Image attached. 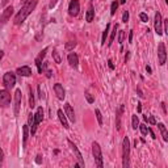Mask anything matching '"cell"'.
Returning <instances> with one entry per match:
<instances>
[{"instance_id":"obj_24","label":"cell","mask_w":168,"mask_h":168,"mask_svg":"<svg viewBox=\"0 0 168 168\" xmlns=\"http://www.w3.org/2000/svg\"><path fill=\"white\" fill-rule=\"evenodd\" d=\"M117 28H118V25H117V24L113 26V32H112V34H110V39H109V42H108V46H110V45H112V43H113V41H114V38H116Z\"/></svg>"},{"instance_id":"obj_34","label":"cell","mask_w":168,"mask_h":168,"mask_svg":"<svg viewBox=\"0 0 168 168\" xmlns=\"http://www.w3.org/2000/svg\"><path fill=\"white\" fill-rule=\"evenodd\" d=\"M127 21H129V12L125 11V12H123V15H122V23L126 24Z\"/></svg>"},{"instance_id":"obj_46","label":"cell","mask_w":168,"mask_h":168,"mask_svg":"<svg viewBox=\"0 0 168 168\" xmlns=\"http://www.w3.org/2000/svg\"><path fill=\"white\" fill-rule=\"evenodd\" d=\"M8 2H9V0H2V5H3V7H5V4H7Z\"/></svg>"},{"instance_id":"obj_21","label":"cell","mask_w":168,"mask_h":168,"mask_svg":"<svg viewBox=\"0 0 168 168\" xmlns=\"http://www.w3.org/2000/svg\"><path fill=\"white\" fill-rule=\"evenodd\" d=\"M29 125H24L23 126V133H24V137H23V147L25 148L26 142H28V138H29Z\"/></svg>"},{"instance_id":"obj_2","label":"cell","mask_w":168,"mask_h":168,"mask_svg":"<svg viewBox=\"0 0 168 168\" xmlns=\"http://www.w3.org/2000/svg\"><path fill=\"white\" fill-rule=\"evenodd\" d=\"M122 167H130V141L127 137H125L122 141Z\"/></svg>"},{"instance_id":"obj_20","label":"cell","mask_w":168,"mask_h":168,"mask_svg":"<svg viewBox=\"0 0 168 168\" xmlns=\"http://www.w3.org/2000/svg\"><path fill=\"white\" fill-rule=\"evenodd\" d=\"M158 127H159V130H160V133H162L163 139H164L166 142H168V130H167V127L164 126V123L159 122V123H158Z\"/></svg>"},{"instance_id":"obj_4","label":"cell","mask_w":168,"mask_h":168,"mask_svg":"<svg viewBox=\"0 0 168 168\" xmlns=\"http://www.w3.org/2000/svg\"><path fill=\"white\" fill-rule=\"evenodd\" d=\"M16 84V76L13 72H7L4 74L3 76V86L4 88H7V89H12L13 87H15Z\"/></svg>"},{"instance_id":"obj_1","label":"cell","mask_w":168,"mask_h":168,"mask_svg":"<svg viewBox=\"0 0 168 168\" xmlns=\"http://www.w3.org/2000/svg\"><path fill=\"white\" fill-rule=\"evenodd\" d=\"M37 3H38V0H28V2L24 4V7L20 9V12L16 15V17H15V24H16V25H21V24H23L26 17H28L30 13L34 11V8H36V5H37Z\"/></svg>"},{"instance_id":"obj_6","label":"cell","mask_w":168,"mask_h":168,"mask_svg":"<svg viewBox=\"0 0 168 168\" xmlns=\"http://www.w3.org/2000/svg\"><path fill=\"white\" fill-rule=\"evenodd\" d=\"M9 104H11V95L7 91V88H4V89L0 91V105L3 108H7Z\"/></svg>"},{"instance_id":"obj_19","label":"cell","mask_w":168,"mask_h":168,"mask_svg":"<svg viewBox=\"0 0 168 168\" xmlns=\"http://www.w3.org/2000/svg\"><path fill=\"white\" fill-rule=\"evenodd\" d=\"M34 122H36V120H34V114L33 113H30L29 116H28V125L30 127V134L34 135L36 134V126H34Z\"/></svg>"},{"instance_id":"obj_49","label":"cell","mask_w":168,"mask_h":168,"mask_svg":"<svg viewBox=\"0 0 168 168\" xmlns=\"http://www.w3.org/2000/svg\"><path fill=\"white\" fill-rule=\"evenodd\" d=\"M120 3H121V4H125V3H126V0H120Z\"/></svg>"},{"instance_id":"obj_22","label":"cell","mask_w":168,"mask_h":168,"mask_svg":"<svg viewBox=\"0 0 168 168\" xmlns=\"http://www.w3.org/2000/svg\"><path fill=\"white\" fill-rule=\"evenodd\" d=\"M122 113H123V105H121L117 110V122H116V126H117V130H121V117H122Z\"/></svg>"},{"instance_id":"obj_7","label":"cell","mask_w":168,"mask_h":168,"mask_svg":"<svg viewBox=\"0 0 168 168\" xmlns=\"http://www.w3.org/2000/svg\"><path fill=\"white\" fill-rule=\"evenodd\" d=\"M154 26H155V32L158 36H162L163 34V19L159 12L155 15V19H154Z\"/></svg>"},{"instance_id":"obj_32","label":"cell","mask_w":168,"mask_h":168,"mask_svg":"<svg viewBox=\"0 0 168 168\" xmlns=\"http://www.w3.org/2000/svg\"><path fill=\"white\" fill-rule=\"evenodd\" d=\"M139 129H141V133H142V135H147V133H148V127L146 126L144 123L139 125Z\"/></svg>"},{"instance_id":"obj_33","label":"cell","mask_w":168,"mask_h":168,"mask_svg":"<svg viewBox=\"0 0 168 168\" xmlns=\"http://www.w3.org/2000/svg\"><path fill=\"white\" fill-rule=\"evenodd\" d=\"M75 46H76V42H75V41H70V42L66 43V50H72Z\"/></svg>"},{"instance_id":"obj_28","label":"cell","mask_w":168,"mask_h":168,"mask_svg":"<svg viewBox=\"0 0 168 168\" xmlns=\"http://www.w3.org/2000/svg\"><path fill=\"white\" fill-rule=\"evenodd\" d=\"M117 8H118V3H117V2H113V3H112V5H110V15H112V16L116 15Z\"/></svg>"},{"instance_id":"obj_51","label":"cell","mask_w":168,"mask_h":168,"mask_svg":"<svg viewBox=\"0 0 168 168\" xmlns=\"http://www.w3.org/2000/svg\"><path fill=\"white\" fill-rule=\"evenodd\" d=\"M166 3H167V5H168V0H166Z\"/></svg>"},{"instance_id":"obj_3","label":"cell","mask_w":168,"mask_h":168,"mask_svg":"<svg viewBox=\"0 0 168 168\" xmlns=\"http://www.w3.org/2000/svg\"><path fill=\"white\" fill-rule=\"evenodd\" d=\"M92 154H93V158H95V162H96V166L97 167H103V154H101V147L97 142L92 143Z\"/></svg>"},{"instance_id":"obj_47","label":"cell","mask_w":168,"mask_h":168,"mask_svg":"<svg viewBox=\"0 0 168 168\" xmlns=\"http://www.w3.org/2000/svg\"><path fill=\"white\" fill-rule=\"evenodd\" d=\"M146 71L150 74V72H151V67H150V66H146Z\"/></svg>"},{"instance_id":"obj_8","label":"cell","mask_w":168,"mask_h":168,"mask_svg":"<svg viewBox=\"0 0 168 168\" xmlns=\"http://www.w3.org/2000/svg\"><path fill=\"white\" fill-rule=\"evenodd\" d=\"M79 11H80V3H79V0H71L70 4H68L70 16H78Z\"/></svg>"},{"instance_id":"obj_38","label":"cell","mask_w":168,"mask_h":168,"mask_svg":"<svg viewBox=\"0 0 168 168\" xmlns=\"http://www.w3.org/2000/svg\"><path fill=\"white\" fill-rule=\"evenodd\" d=\"M163 23H164V30H163V32H164L167 36H168V19H166L164 21H163Z\"/></svg>"},{"instance_id":"obj_26","label":"cell","mask_w":168,"mask_h":168,"mask_svg":"<svg viewBox=\"0 0 168 168\" xmlns=\"http://www.w3.org/2000/svg\"><path fill=\"white\" fill-rule=\"evenodd\" d=\"M109 29H110V24H108V25H107V28H105L104 33H103V39H101V45H105V42H107V37H108Z\"/></svg>"},{"instance_id":"obj_50","label":"cell","mask_w":168,"mask_h":168,"mask_svg":"<svg viewBox=\"0 0 168 168\" xmlns=\"http://www.w3.org/2000/svg\"><path fill=\"white\" fill-rule=\"evenodd\" d=\"M23 2H24V3H26V2H28V0H23Z\"/></svg>"},{"instance_id":"obj_16","label":"cell","mask_w":168,"mask_h":168,"mask_svg":"<svg viewBox=\"0 0 168 168\" xmlns=\"http://www.w3.org/2000/svg\"><path fill=\"white\" fill-rule=\"evenodd\" d=\"M34 120H36V122H34V126H36V129H37V126L43 121V109H42V107H39L37 109L36 114H34Z\"/></svg>"},{"instance_id":"obj_27","label":"cell","mask_w":168,"mask_h":168,"mask_svg":"<svg viewBox=\"0 0 168 168\" xmlns=\"http://www.w3.org/2000/svg\"><path fill=\"white\" fill-rule=\"evenodd\" d=\"M29 107L30 108H34L36 107V101H34V95H33V92L30 91V93H29Z\"/></svg>"},{"instance_id":"obj_18","label":"cell","mask_w":168,"mask_h":168,"mask_svg":"<svg viewBox=\"0 0 168 168\" xmlns=\"http://www.w3.org/2000/svg\"><path fill=\"white\" fill-rule=\"evenodd\" d=\"M16 72L19 74L20 76H30V75H32V68H30L29 66H23V67L17 68Z\"/></svg>"},{"instance_id":"obj_36","label":"cell","mask_w":168,"mask_h":168,"mask_svg":"<svg viewBox=\"0 0 168 168\" xmlns=\"http://www.w3.org/2000/svg\"><path fill=\"white\" fill-rule=\"evenodd\" d=\"M123 38H125V30H120V37H118V42L122 43Z\"/></svg>"},{"instance_id":"obj_23","label":"cell","mask_w":168,"mask_h":168,"mask_svg":"<svg viewBox=\"0 0 168 168\" xmlns=\"http://www.w3.org/2000/svg\"><path fill=\"white\" fill-rule=\"evenodd\" d=\"M93 17H95V11H93V7H92V4H91L89 8H88V11H87L86 20L88 23H92V21H93Z\"/></svg>"},{"instance_id":"obj_25","label":"cell","mask_w":168,"mask_h":168,"mask_svg":"<svg viewBox=\"0 0 168 168\" xmlns=\"http://www.w3.org/2000/svg\"><path fill=\"white\" fill-rule=\"evenodd\" d=\"M131 125H133V129H137V127H139V120H138V116H137V114H133V117H131Z\"/></svg>"},{"instance_id":"obj_43","label":"cell","mask_w":168,"mask_h":168,"mask_svg":"<svg viewBox=\"0 0 168 168\" xmlns=\"http://www.w3.org/2000/svg\"><path fill=\"white\" fill-rule=\"evenodd\" d=\"M53 76V71H51V70H47V71H46V78H51Z\"/></svg>"},{"instance_id":"obj_5","label":"cell","mask_w":168,"mask_h":168,"mask_svg":"<svg viewBox=\"0 0 168 168\" xmlns=\"http://www.w3.org/2000/svg\"><path fill=\"white\" fill-rule=\"evenodd\" d=\"M158 59H159V64L163 66L166 64V60H167V51H166V46L164 43L160 42L158 46Z\"/></svg>"},{"instance_id":"obj_40","label":"cell","mask_w":168,"mask_h":168,"mask_svg":"<svg viewBox=\"0 0 168 168\" xmlns=\"http://www.w3.org/2000/svg\"><path fill=\"white\" fill-rule=\"evenodd\" d=\"M148 122L152 123V125H155L156 121H155V118H154V116H150V117H148Z\"/></svg>"},{"instance_id":"obj_10","label":"cell","mask_w":168,"mask_h":168,"mask_svg":"<svg viewBox=\"0 0 168 168\" xmlns=\"http://www.w3.org/2000/svg\"><path fill=\"white\" fill-rule=\"evenodd\" d=\"M68 146L71 147V150L74 151V154H75V156H76V160H78V163L80 164V167H84V159H83V156H82V154H80V151L78 150V147L75 146L71 141H68Z\"/></svg>"},{"instance_id":"obj_11","label":"cell","mask_w":168,"mask_h":168,"mask_svg":"<svg viewBox=\"0 0 168 168\" xmlns=\"http://www.w3.org/2000/svg\"><path fill=\"white\" fill-rule=\"evenodd\" d=\"M21 108V89L15 92V116H19Z\"/></svg>"},{"instance_id":"obj_41","label":"cell","mask_w":168,"mask_h":168,"mask_svg":"<svg viewBox=\"0 0 168 168\" xmlns=\"http://www.w3.org/2000/svg\"><path fill=\"white\" fill-rule=\"evenodd\" d=\"M108 64H109V68H110V70H114V64H113L112 59H109V60H108Z\"/></svg>"},{"instance_id":"obj_37","label":"cell","mask_w":168,"mask_h":168,"mask_svg":"<svg viewBox=\"0 0 168 168\" xmlns=\"http://www.w3.org/2000/svg\"><path fill=\"white\" fill-rule=\"evenodd\" d=\"M139 19L142 20L143 23H147V21H148V16L146 15V13H141V15H139Z\"/></svg>"},{"instance_id":"obj_31","label":"cell","mask_w":168,"mask_h":168,"mask_svg":"<svg viewBox=\"0 0 168 168\" xmlns=\"http://www.w3.org/2000/svg\"><path fill=\"white\" fill-rule=\"evenodd\" d=\"M84 96H86V99H87V101H88V103H89V104H93V103H95V99H93V97H92V95H91L88 91H86V93H84Z\"/></svg>"},{"instance_id":"obj_29","label":"cell","mask_w":168,"mask_h":168,"mask_svg":"<svg viewBox=\"0 0 168 168\" xmlns=\"http://www.w3.org/2000/svg\"><path fill=\"white\" fill-rule=\"evenodd\" d=\"M95 114H96L97 121H99V125H103V114H101V112H100L99 109H96L95 110Z\"/></svg>"},{"instance_id":"obj_15","label":"cell","mask_w":168,"mask_h":168,"mask_svg":"<svg viewBox=\"0 0 168 168\" xmlns=\"http://www.w3.org/2000/svg\"><path fill=\"white\" fill-rule=\"evenodd\" d=\"M67 60L71 67H78L79 64V58H78V54L76 53H70V54L67 55Z\"/></svg>"},{"instance_id":"obj_12","label":"cell","mask_w":168,"mask_h":168,"mask_svg":"<svg viewBox=\"0 0 168 168\" xmlns=\"http://www.w3.org/2000/svg\"><path fill=\"white\" fill-rule=\"evenodd\" d=\"M54 92H55V95H57V97H58L59 100H64L66 92H64V88H63L62 84H59V83L54 84Z\"/></svg>"},{"instance_id":"obj_14","label":"cell","mask_w":168,"mask_h":168,"mask_svg":"<svg viewBox=\"0 0 168 168\" xmlns=\"http://www.w3.org/2000/svg\"><path fill=\"white\" fill-rule=\"evenodd\" d=\"M12 13H13V7H12V5L8 7V8H5V9L3 11V13H2V24H3V25L11 19Z\"/></svg>"},{"instance_id":"obj_44","label":"cell","mask_w":168,"mask_h":168,"mask_svg":"<svg viewBox=\"0 0 168 168\" xmlns=\"http://www.w3.org/2000/svg\"><path fill=\"white\" fill-rule=\"evenodd\" d=\"M129 43H133V30H130L129 33Z\"/></svg>"},{"instance_id":"obj_17","label":"cell","mask_w":168,"mask_h":168,"mask_svg":"<svg viewBox=\"0 0 168 168\" xmlns=\"http://www.w3.org/2000/svg\"><path fill=\"white\" fill-rule=\"evenodd\" d=\"M57 114H58V118H59V121H60V123L62 125H63V127L64 129H68V121H67V116H66V113H63V110H58V112H57Z\"/></svg>"},{"instance_id":"obj_13","label":"cell","mask_w":168,"mask_h":168,"mask_svg":"<svg viewBox=\"0 0 168 168\" xmlns=\"http://www.w3.org/2000/svg\"><path fill=\"white\" fill-rule=\"evenodd\" d=\"M64 113H66V116L68 117V120L71 121V122H75V121H76V118H75V112H74L72 107H71V105H70L68 103L64 104Z\"/></svg>"},{"instance_id":"obj_48","label":"cell","mask_w":168,"mask_h":168,"mask_svg":"<svg viewBox=\"0 0 168 168\" xmlns=\"http://www.w3.org/2000/svg\"><path fill=\"white\" fill-rule=\"evenodd\" d=\"M141 105H142V104L139 103V104H138V112H141V110H142V107H141Z\"/></svg>"},{"instance_id":"obj_39","label":"cell","mask_w":168,"mask_h":168,"mask_svg":"<svg viewBox=\"0 0 168 168\" xmlns=\"http://www.w3.org/2000/svg\"><path fill=\"white\" fill-rule=\"evenodd\" d=\"M59 0H50V4H49V8H54L57 4H58Z\"/></svg>"},{"instance_id":"obj_9","label":"cell","mask_w":168,"mask_h":168,"mask_svg":"<svg viewBox=\"0 0 168 168\" xmlns=\"http://www.w3.org/2000/svg\"><path fill=\"white\" fill-rule=\"evenodd\" d=\"M47 50H49V47H45L42 51H39L38 57L36 58V66H37V68H38V72H39V74H42V60H43V58H45V55H46Z\"/></svg>"},{"instance_id":"obj_30","label":"cell","mask_w":168,"mask_h":168,"mask_svg":"<svg viewBox=\"0 0 168 168\" xmlns=\"http://www.w3.org/2000/svg\"><path fill=\"white\" fill-rule=\"evenodd\" d=\"M53 57H54V60H55V63H60V57H59V53L57 49H54L53 50Z\"/></svg>"},{"instance_id":"obj_45","label":"cell","mask_w":168,"mask_h":168,"mask_svg":"<svg viewBox=\"0 0 168 168\" xmlns=\"http://www.w3.org/2000/svg\"><path fill=\"white\" fill-rule=\"evenodd\" d=\"M41 162H42L41 155H38V156H37V159H36V163H37V164H41Z\"/></svg>"},{"instance_id":"obj_35","label":"cell","mask_w":168,"mask_h":168,"mask_svg":"<svg viewBox=\"0 0 168 168\" xmlns=\"http://www.w3.org/2000/svg\"><path fill=\"white\" fill-rule=\"evenodd\" d=\"M38 93H39V99H41V100H45V95H43V91H42V86H41V84L38 86Z\"/></svg>"},{"instance_id":"obj_42","label":"cell","mask_w":168,"mask_h":168,"mask_svg":"<svg viewBox=\"0 0 168 168\" xmlns=\"http://www.w3.org/2000/svg\"><path fill=\"white\" fill-rule=\"evenodd\" d=\"M148 133H150V135H151V138H152V139H155V138H156L155 133H154V131H152L151 129H148Z\"/></svg>"}]
</instances>
